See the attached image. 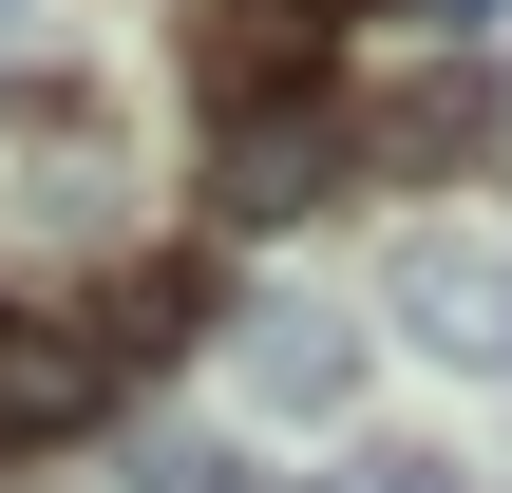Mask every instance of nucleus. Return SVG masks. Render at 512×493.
Wrapping results in <instances>:
<instances>
[{
    "label": "nucleus",
    "mask_w": 512,
    "mask_h": 493,
    "mask_svg": "<svg viewBox=\"0 0 512 493\" xmlns=\"http://www.w3.org/2000/svg\"><path fill=\"white\" fill-rule=\"evenodd\" d=\"M342 190V133L323 114H228V152H209V209L228 228H285V209H323Z\"/></svg>",
    "instance_id": "20e7f679"
},
{
    "label": "nucleus",
    "mask_w": 512,
    "mask_h": 493,
    "mask_svg": "<svg viewBox=\"0 0 512 493\" xmlns=\"http://www.w3.org/2000/svg\"><path fill=\"white\" fill-rule=\"evenodd\" d=\"M190 57H209V95H228V114H266V95L323 57V19H304V0H209V38H190Z\"/></svg>",
    "instance_id": "39448f33"
},
{
    "label": "nucleus",
    "mask_w": 512,
    "mask_h": 493,
    "mask_svg": "<svg viewBox=\"0 0 512 493\" xmlns=\"http://www.w3.org/2000/svg\"><path fill=\"white\" fill-rule=\"evenodd\" d=\"M399 19H437V38H494V19H512V0H399Z\"/></svg>",
    "instance_id": "0eeeda50"
},
{
    "label": "nucleus",
    "mask_w": 512,
    "mask_h": 493,
    "mask_svg": "<svg viewBox=\"0 0 512 493\" xmlns=\"http://www.w3.org/2000/svg\"><path fill=\"white\" fill-rule=\"evenodd\" d=\"M475 133H494V95H475V76H437V95H399V133H380V152H399V171H456Z\"/></svg>",
    "instance_id": "423d86ee"
},
{
    "label": "nucleus",
    "mask_w": 512,
    "mask_h": 493,
    "mask_svg": "<svg viewBox=\"0 0 512 493\" xmlns=\"http://www.w3.org/2000/svg\"><path fill=\"white\" fill-rule=\"evenodd\" d=\"M95 399H114V342H76V323H38V304H0V456L76 437Z\"/></svg>",
    "instance_id": "7ed1b4c3"
},
{
    "label": "nucleus",
    "mask_w": 512,
    "mask_h": 493,
    "mask_svg": "<svg viewBox=\"0 0 512 493\" xmlns=\"http://www.w3.org/2000/svg\"><path fill=\"white\" fill-rule=\"evenodd\" d=\"M228 380H247V418H304V437H323V418L361 399V323H323V304H266V323L228 342Z\"/></svg>",
    "instance_id": "f03ea898"
},
{
    "label": "nucleus",
    "mask_w": 512,
    "mask_h": 493,
    "mask_svg": "<svg viewBox=\"0 0 512 493\" xmlns=\"http://www.w3.org/2000/svg\"><path fill=\"white\" fill-rule=\"evenodd\" d=\"M380 323L456 380H512V247L494 228H399L380 247Z\"/></svg>",
    "instance_id": "f257e3e1"
}]
</instances>
